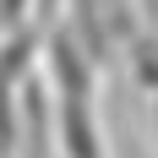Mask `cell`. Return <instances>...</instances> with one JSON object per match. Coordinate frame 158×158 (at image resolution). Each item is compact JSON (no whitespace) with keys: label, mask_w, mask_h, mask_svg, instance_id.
<instances>
[{"label":"cell","mask_w":158,"mask_h":158,"mask_svg":"<svg viewBox=\"0 0 158 158\" xmlns=\"http://www.w3.org/2000/svg\"><path fill=\"white\" fill-rule=\"evenodd\" d=\"M55 136H60V158H109L98 98H55Z\"/></svg>","instance_id":"cell-1"},{"label":"cell","mask_w":158,"mask_h":158,"mask_svg":"<svg viewBox=\"0 0 158 158\" xmlns=\"http://www.w3.org/2000/svg\"><path fill=\"white\" fill-rule=\"evenodd\" d=\"M55 11H60V0H33V22L38 27H55Z\"/></svg>","instance_id":"cell-3"},{"label":"cell","mask_w":158,"mask_h":158,"mask_svg":"<svg viewBox=\"0 0 158 158\" xmlns=\"http://www.w3.org/2000/svg\"><path fill=\"white\" fill-rule=\"evenodd\" d=\"M126 65H131V82H136L147 98H158V38H153V33H131Z\"/></svg>","instance_id":"cell-2"},{"label":"cell","mask_w":158,"mask_h":158,"mask_svg":"<svg viewBox=\"0 0 158 158\" xmlns=\"http://www.w3.org/2000/svg\"><path fill=\"white\" fill-rule=\"evenodd\" d=\"M153 142H158V98H153Z\"/></svg>","instance_id":"cell-4"}]
</instances>
